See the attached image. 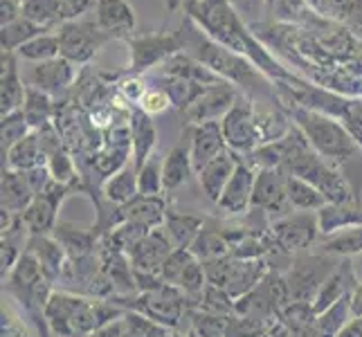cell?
<instances>
[{
    "label": "cell",
    "mask_w": 362,
    "mask_h": 337,
    "mask_svg": "<svg viewBox=\"0 0 362 337\" xmlns=\"http://www.w3.org/2000/svg\"><path fill=\"white\" fill-rule=\"evenodd\" d=\"M187 16L218 45L245 57L266 74L272 83H302L297 74L286 70L268 49L259 43L257 34L247 32L230 0H185Z\"/></svg>",
    "instance_id": "1"
},
{
    "label": "cell",
    "mask_w": 362,
    "mask_h": 337,
    "mask_svg": "<svg viewBox=\"0 0 362 337\" xmlns=\"http://www.w3.org/2000/svg\"><path fill=\"white\" fill-rule=\"evenodd\" d=\"M176 34L182 43L185 54L201 61L205 68L218 74L223 81H230L232 85H236V88H241V93H245V95L279 99L277 93H270L268 77L252 64V61H247L245 57L218 45L216 41H211L189 16H185L180 30Z\"/></svg>",
    "instance_id": "2"
},
{
    "label": "cell",
    "mask_w": 362,
    "mask_h": 337,
    "mask_svg": "<svg viewBox=\"0 0 362 337\" xmlns=\"http://www.w3.org/2000/svg\"><path fill=\"white\" fill-rule=\"evenodd\" d=\"M127 310L108 299H95L64 288H54L45 306V319L52 337H90Z\"/></svg>",
    "instance_id": "3"
},
{
    "label": "cell",
    "mask_w": 362,
    "mask_h": 337,
    "mask_svg": "<svg viewBox=\"0 0 362 337\" xmlns=\"http://www.w3.org/2000/svg\"><path fill=\"white\" fill-rule=\"evenodd\" d=\"M279 106L295 126L304 133L313 151L320 153L324 160H329L331 165L340 167L360 153V144L354 140V135L346 131L340 119L313 108L284 102V99H279Z\"/></svg>",
    "instance_id": "4"
},
{
    "label": "cell",
    "mask_w": 362,
    "mask_h": 337,
    "mask_svg": "<svg viewBox=\"0 0 362 337\" xmlns=\"http://www.w3.org/2000/svg\"><path fill=\"white\" fill-rule=\"evenodd\" d=\"M3 292L18 304L23 317L30 321V326L39 333V337H52L45 319V306L49 302V295L54 292V283L45 277L39 261L28 249L16 268L9 272V277L3 279Z\"/></svg>",
    "instance_id": "5"
},
{
    "label": "cell",
    "mask_w": 362,
    "mask_h": 337,
    "mask_svg": "<svg viewBox=\"0 0 362 337\" xmlns=\"http://www.w3.org/2000/svg\"><path fill=\"white\" fill-rule=\"evenodd\" d=\"M108 302L117 304L124 310L142 313L148 319H153L171 331H180L182 321L189 319V310H192V304L185 297V292L169 283H162L160 288L137 292L127 299H108Z\"/></svg>",
    "instance_id": "6"
},
{
    "label": "cell",
    "mask_w": 362,
    "mask_h": 337,
    "mask_svg": "<svg viewBox=\"0 0 362 337\" xmlns=\"http://www.w3.org/2000/svg\"><path fill=\"white\" fill-rule=\"evenodd\" d=\"M338 256H329V254H295L293 261L288 264L281 274H284V281H286V290H288V299L291 302H306V304H313L315 295L320 292V288L324 285L333 270L340 266Z\"/></svg>",
    "instance_id": "7"
},
{
    "label": "cell",
    "mask_w": 362,
    "mask_h": 337,
    "mask_svg": "<svg viewBox=\"0 0 362 337\" xmlns=\"http://www.w3.org/2000/svg\"><path fill=\"white\" fill-rule=\"evenodd\" d=\"M207 272V281L226 290L232 299H241L252 292L270 272L268 259H221L203 264Z\"/></svg>",
    "instance_id": "8"
},
{
    "label": "cell",
    "mask_w": 362,
    "mask_h": 337,
    "mask_svg": "<svg viewBox=\"0 0 362 337\" xmlns=\"http://www.w3.org/2000/svg\"><path fill=\"white\" fill-rule=\"evenodd\" d=\"M274 245L284 254H302L320 241V223L317 211H293L288 216H281L270 223L268 227Z\"/></svg>",
    "instance_id": "9"
},
{
    "label": "cell",
    "mask_w": 362,
    "mask_h": 337,
    "mask_svg": "<svg viewBox=\"0 0 362 337\" xmlns=\"http://www.w3.org/2000/svg\"><path fill=\"white\" fill-rule=\"evenodd\" d=\"M221 129L223 135H226L228 148H232L241 158L257 151L261 144H266L257 119V104L245 99L243 95L239 97V102L234 104V108L228 115L221 119Z\"/></svg>",
    "instance_id": "10"
},
{
    "label": "cell",
    "mask_w": 362,
    "mask_h": 337,
    "mask_svg": "<svg viewBox=\"0 0 362 337\" xmlns=\"http://www.w3.org/2000/svg\"><path fill=\"white\" fill-rule=\"evenodd\" d=\"M108 41L110 36L95 20H68L59 28L61 57L70 64H88Z\"/></svg>",
    "instance_id": "11"
},
{
    "label": "cell",
    "mask_w": 362,
    "mask_h": 337,
    "mask_svg": "<svg viewBox=\"0 0 362 337\" xmlns=\"http://www.w3.org/2000/svg\"><path fill=\"white\" fill-rule=\"evenodd\" d=\"M286 178H288V173L284 169H259L255 180L252 207L250 209L261 211L264 216H268L270 223L293 214L288 189H286Z\"/></svg>",
    "instance_id": "12"
},
{
    "label": "cell",
    "mask_w": 362,
    "mask_h": 337,
    "mask_svg": "<svg viewBox=\"0 0 362 337\" xmlns=\"http://www.w3.org/2000/svg\"><path fill=\"white\" fill-rule=\"evenodd\" d=\"M77 189L61 182H49V187L45 191H41L34 198L32 205L25 209L23 214V223L28 227L30 236H49L54 232V227L59 225V209L64 205V201L74 194Z\"/></svg>",
    "instance_id": "13"
},
{
    "label": "cell",
    "mask_w": 362,
    "mask_h": 337,
    "mask_svg": "<svg viewBox=\"0 0 362 337\" xmlns=\"http://www.w3.org/2000/svg\"><path fill=\"white\" fill-rule=\"evenodd\" d=\"M131 47V74H142L148 68L162 66L173 54L182 52L178 34H148L131 36L127 41Z\"/></svg>",
    "instance_id": "14"
},
{
    "label": "cell",
    "mask_w": 362,
    "mask_h": 337,
    "mask_svg": "<svg viewBox=\"0 0 362 337\" xmlns=\"http://www.w3.org/2000/svg\"><path fill=\"white\" fill-rule=\"evenodd\" d=\"M239 97L241 93L236 85H232L230 81H223L218 85L207 88L182 112V117L187 122V126H196V124H205V122H218L234 108V104L239 102Z\"/></svg>",
    "instance_id": "15"
},
{
    "label": "cell",
    "mask_w": 362,
    "mask_h": 337,
    "mask_svg": "<svg viewBox=\"0 0 362 337\" xmlns=\"http://www.w3.org/2000/svg\"><path fill=\"white\" fill-rule=\"evenodd\" d=\"M255 180L257 169H252L245 160L239 162V167L232 173L230 182L226 184L216 207L228 216H243L252 207V194H255Z\"/></svg>",
    "instance_id": "16"
},
{
    "label": "cell",
    "mask_w": 362,
    "mask_h": 337,
    "mask_svg": "<svg viewBox=\"0 0 362 337\" xmlns=\"http://www.w3.org/2000/svg\"><path fill=\"white\" fill-rule=\"evenodd\" d=\"M173 243L169 241V236L165 232V227H158L153 232H148L144 239L137 243L131 252H129V261L135 272H156L160 274L165 261L171 256L173 252Z\"/></svg>",
    "instance_id": "17"
},
{
    "label": "cell",
    "mask_w": 362,
    "mask_h": 337,
    "mask_svg": "<svg viewBox=\"0 0 362 337\" xmlns=\"http://www.w3.org/2000/svg\"><path fill=\"white\" fill-rule=\"evenodd\" d=\"M226 148L228 142L226 135H223L221 122H205L189 126V153L196 173L203 167H207L214 158H218Z\"/></svg>",
    "instance_id": "18"
},
{
    "label": "cell",
    "mask_w": 362,
    "mask_h": 337,
    "mask_svg": "<svg viewBox=\"0 0 362 337\" xmlns=\"http://www.w3.org/2000/svg\"><path fill=\"white\" fill-rule=\"evenodd\" d=\"M74 64L68 59L57 57L52 61H43V64H34L28 72V83L32 88H39L43 93L61 95L66 93L74 81Z\"/></svg>",
    "instance_id": "19"
},
{
    "label": "cell",
    "mask_w": 362,
    "mask_h": 337,
    "mask_svg": "<svg viewBox=\"0 0 362 337\" xmlns=\"http://www.w3.org/2000/svg\"><path fill=\"white\" fill-rule=\"evenodd\" d=\"M95 23L110 39L129 41L135 30V11L127 0H97Z\"/></svg>",
    "instance_id": "20"
},
{
    "label": "cell",
    "mask_w": 362,
    "mask_h": 337,
    "mask_svg": "<svg viewBox=\"0 0 362 337\" xmlns=\"http://www.w3.org/2000/svg\"><path fill=\"white\" fill-rule=\"evenodd\" d=\"M241 160L243 158L239 153H234L232 148H226L218 158H214L207 167H203L196 173L198 184H201V189L207 196V201H211L214 205L218 203L223 189H226V184L230 182L232 173L236 171Z\"/></svg>",
    "instance_id": "21"
},
{
    "label": "cell",
    "mask_w": 362,
    "mask_h": 337,
    "mask_svg": "<svg viewBox=\"0 0 362 337\" xmlns=\"http://www.w3.org/2000/svg\"><path fill=\"white\" fill-rule=\"evenodd\" d=\"M167 201L162 196H137L129 205L117 207V220L122 223H135L146 230L165 227L167 220Z\"/></svg>",
    "instance_id": "22"
},
{
    "label": "cell",
    "mask_w": 362,
    "mask_h": 337,
    "mask_svg": "<svg viewBox=\"0 0 362 337\" xmlns=\"http://www.w3.org/2000/svg\"><path fill=\"white\" fill-rule=\"evenodd\" d=\"M129 133H131V160L135 169L140 171L144 162L153 155V148L158 142L156 124L148 112H144L140 106L131 108L129 115Z\"/></svg>",
    "instance_id": "23"
},
{
    "label": "cell",
    "mask_w": 362,
    "mask_h": 337,
    "mask_svg": "<svg viewBox=\"0 0 362 337\" xmlns=\"http://www.w3.org/2000/svg\"><path fill=\"white\" fill-rule=\"evenodd\" d=\"M358 283L360 281L356 277V270L351 266V259H342L340 266L333 270V274H331L327 281H324V285H322L320 292L313 299V304H310V306H313V313L320 315L327 308H331L333 304H338L342 297L351 295L356 290Z\"/></svg>",
    "instance_id": "24"
},
{
    "label": "cell",
    "mask_w": 362,
    "mask_h": 337,
    "mask_svg": "<svg viewBox=\"0 0 362 337\" xmlns=\"http://www.w3.org/2000/svg\"><path fill=\"white\" fill-rule=\"evenodd\" d=\"M28 252L39 261V266L43 268V274L49 281H52L54 285L61 283V277H64V270L68 264V254L52 234L49 236H30Z\"/></svg>",
    "instance_id": "25"
},
{
    "label": "cell",
    "mask_w": 362,
    "mask_h": 337,
    "mask_svg": "<svg viewBox=\"0 0 362 337\" xmlns=\"http://www.w3.org/2000/svg\"><path fill=\"white\" fill-rule=\"evenodd\" d=\"M0 191H3V196H0V207H3V211H7V214H14V216H23L25 209H28L36 198L25 171H14V169H3Z\"/></svg>",
    "instance_id": "26"
},
{
    "label": "cell",
    "mask_w": 362,
    "mask_h": 337,
    "mask_svg": "<svg viewBox=\"0 0 362 337\" xmlns=\"http://www.w3.org/2000/svg\"><path fill=\"white\" fill-rule=\"evenodd\" d=\"M16 52H3V77H0V112L9 115L23 108L28 85L23 83L18 72Z\"/></svg>",
    "instance_id": "27"
},
{
    "label": "cell",
    "mask_w": 362,
    "mask_h": 337,
    "mask_svg": "<svg viewBox=\"0 0 362 337\" xmlns=\"http://www.w3.org/2000/svg\"><path fill=\"white\" fill-rule=\"evenodd\" d=\"M317 223H320L322 236L351 230V227H362V205L360 201L329 203L317 211Z\"/></svg>",
    "instance_id": "28"
},
{
    "label": "cell",
    "mask_w": 362,
    "mask_h": 337,
    "mask_svg": "<svg viewBox=\"0 0 362 337\" xmlns=\"http://www.w3.org/2000/svg\"><path fill=\"white\" fill-rule=\"evenodd\" d=\"M52 236L66 249L68 259H83L95 254L99 249V241H102L95 230H83L72 223H59Z\"/></svg>",
    "instance_id": "29"
},
{
    "label": "cell",
    "mask_w": 362,
    "mask_h": 337,
    "mask_svg": "<svg viewBox=\"0 0 362 337\" xmlns=\"http://www.w3.org/2000/svg\"><path fill=\"white\" fill-rule=\"evenodd\" d=\"M194 171L192 165V153L189 144H176L169 148V153L165 155L162 162V180H165V194H176L180 187L189 182Z\"/></svg>",
    "instance_id": "30"
},
{
    "label": "cell",
    "mask_w": 362,
    "mask_h": 337,
    "mask_svg": "<svg viewBox=\"0 0 362 337\" xmlns=\"http://www.w3.org/2000/svg\"><path fill=\"white\" fill-rule=\"evenodd\" d=\"M205 223H207L205 216L169 209L167 220H165V232H167L169 241L173 243L176 249H192L194 241L205 230Z\"/></svg>",
    "instance_id": "31"
},
{
    "label": "cell",
    "mask_w": 362,
    "mask_h": 337,
    "mask_svg": "<svg viewBox=\"0 0 362 337\" xmlns=\"http://www.w3.org/2000/svg\"><path fill=\"white\" fill-rule=\"evenodd\" d=\"M137 196H140V187H137V169L133 160L102 182V198L115 207L129 205Z\"/></svg>",
    "instance_id": "32"
},
{
    "label": "cell",
    "mask_w": 362,
    "mask_h": 337,
    "mask_svg": "<svg viewBox=\"0 0 362 337\" xmlns=\"http://www.w3.org/2000/svg\"><path fill=\"white\" fill-rule=\"evenodd\" d=\"M192 254L198 261H203V264H211V261H221V259L232 256V243H230L228 230L205 227L201 232V236L194 241Z\"/></svg>",
    "instance_id": "33"
},
{
    "label": "cell",
    "mask_w": 362,
    "mask_h": 337,
    "mask_svg": "<svg viewBox=\"0 0 362 337\" xmlns=\"http://www.w3.org/2000/svg\"><path fill=\"white\" fill-rule=\"evenodd\" d=\"M43 165H45V155L41 151L36 131H32L25 140H21L16 146H11L7 155H3V169L30 171L36 167H43Z\"/></svg>",
    "instance_id": "34"
},
{
    "label": "cell",
    "mask_w": 362,
    "mask_h": 337,
    "mask_svg": "<svg viewBox=\"0 0 362 337\" xmlns=\"http://www.w3.org/2000/svg\"><path fill=\"white\" fill-rule=\"evenodd\" d=\"M317 252L338 256V259H354L362 252V227L342 230L329 236H320L317 241Z\"/></svg>",
    "instance_id": "35"
},
{
    "label": "cell",
    "mask_w": 362,
    "mask_h": 337,
    "mask_svg": "<svg viewBox=\"0 0 362 337\" xmlns=\"http://www.w3.org/2000/svg\"><path fill=\"white\" fill-rule=\"evenodd\" d=\"M286 189H288V201L293 211H320L324 205H329V201L322 196L320 189H315L313 184L302 178L291 176V173L286 178Z\"/></svg>",
    "instance_id": "36"
},
{
    "label": "cell",
    "mask_w": 362,
    "mask_h": 337,
    "mask_svg": "<svg viewBox=\"0 0 362 337\" xmlns=\"http://www.w3.org/2000/svg\"><path fill=\"white\" fill-rule=\"evenodd\" d=\"M21 110L25 112V117H28L32 131H39V129L47 126V124H52V115H54L52 97L39 88L28 85V93H25V102H23Z\"/></svg>",
    "instance_id": "37"
},
{
    "label": "cell",
    "mask_w": 362,
    "mask_h": 337,
    "mask_svg": "<svg viewBox=\"0 0 362 337\" xmlns=\"http://www.w3.org/2000/svg\"><path fill=\"white\" fill-rule=\"evenodd\" d=\"M45 32H49V28H43V25L21 16L18 20L3 28V34H0V39H3V52H16L21 45H25L28 41L36 39V36H41Z\"/></svg>",
    "instance_id": "38"
},
{
    "label": "cell",
    "mask_w": 362,
    "mask_h": 337,
    "mask_svg": "<svg viewBox=\"0 0 362 337\" xmlns=\"http://www.w3.org/2000/svg\"><path fill=\"white\" fill-rule=\"evenodd\" d=\"M160 88L169 95L171 104L176 106V108H180L182 112L207 90L205 85L196 83V81H189V79H180V77H165V79H162Z\"/></svg>",
    "instance_id": "39"
},
{
    "label": "cell",
    "mask_w": 362,
    "mask_h": 337,
    "mask_svg": "<svg viewBox=\"0 0 362 337\" xmlns=\"http://www.w3.org/2000/svg\"><path fill=\"white\" fill-rule=\"evenodd\" d=\"M16 54L23 57L25 61H32V64H43V61H52L61 57V43H59V34H41L36 39L28 41L16 49Z\"/></svg>",
    "instance_id": "40"
},
{
    "label": "cell",
    "mask_w": 362,
    "mask_h": 337,
    "mask_svg": "<svg viewBox=\"0 0 362 337\" xmlns=\"http://www.w3.org/2000/svg\"><path fill=\"white\" fill-rule=\"evenodd\" d=\"M349 319H351V295L342 297L338 304H333L324 313H320L315 317V324L324 337H335L346 326Z\"/></svg>",
    "instance_id": "41"
},
{
    "label": "cell",
    "mask_w": 362,
    "mask_h": 337,
    "mask_svg": "<svg viewBox=\"0 0 362 337\" xmlns=\"http://www.w3.org/2000/svg\"><path fill=\"white\" fill-rule=\"evenodd\" d=\"M232 317H223L214 313H205L201 308L189 310V331H194L198 337H226V331L230 326Z\"/></svg>",
    "instance_id": "42"
},
{
    "label": "cell",
    "mask_w": 362,
    "mask_h": 337,
    "mask_svg": "<svg viewBox=\"0 0 362 337\" xmlns=\"http://www.w3.org/2000/svg\"><path fill=\"white\" fill-rule=\"evenodd\" d=\"M194 308H201L205 313H214L223 317H234L236 315V299H232L226 290H221L218 285L207 283L201 299L196 302Z\"/></svg>",
    "instance_id": "43"
},
{
    "label": "cell",
    "mask_w": 362,
    "mask_h": 337,
    "mask_svg": "<svg viewBox=\"0 0 362 337\" xmlns=\"http://www.w3.org/2000/svg\"><path fill=\"white\" fill-rule=\"evenodd\" d=\"M124 337H171V329L162 326V324L148 319L142 313L127 310L124 313Z\"/></svg>",
    "instance_id": "44"
},
{
    "label": "cell",
    "mask_w": 362,
    "mask_h": 337,
    "mask_svg": "<svg viewBox=\"0 0 362 337\" xmlns=\"http://www.w3.org/2000/svg\"><path fill=\"white\" fill-rule=\"evenodd\" d=\"M162 160L158 153H153L144 162V167L137 171V187L140 196H162L165 194V180H162Z\"/></svg>",
    "instance_id": "45"
},
{
    "label": "cell",
    "mask_w": 362,
    "mask_h": 337,
    "mask_svg": "<svg viewBox=\"0 0 362 337\" xmlns=\"http://www.w3.org/2000/svg\"><path fill=\"white\" fill-rule=\"evenodd\" d=\"M23 16L43 25V28H49L52 23L64 25L59 0H25V3H23Z\"/></svg>",
    "instance_id": "46"
},
{
    "label": "cell",
    "mask_w": 362,
    "mask_h": 337,
    "mask_svg": "<svg viewBox=\"0 0 362 337\" xmlns=\"http://www.w3.org/2000/svg\"><path fill=\"white\" fill-rule=\"evenodd\" d=\"M30 133H32V126L23 110L3 115V155H7L9 148L16 146L21 140H25Z\"/></svg>",
    "instance_id": "47"
},
{
    "label": "cell",
    "mask_w": 362,
    "mask_h": 337,
    "mask_svg": "<svg viewBox=\"0 0 362 337\" xmlns=\"http://www.w3.org/2000/svg\"><path fill=\"white\" fill-rule=\"evenodd\" d=\"M0 337H39V333H32L30 321L23 315L14 313L11 306L3 304V310H0Z\"/></svg>",
    "instance_id": "48"
},
{
    "label": "cell",
    "mask_w": 362,
    "mask_h": 337,
    "mask_svg": "<svg viewBox=\"0 0 362 337\" xmlns=\"http://www.w3.org/2000/svg\"><path fill=\"white\" fill-rule=\"evenodd\" d=\"M137 106H140L144 112H148V115H160V112L169 110L173 104H171L169 95L162 90V88H148Z\"/></svg>",
    "instance_id": "49"
},
{
    "label": "cell",
    "mask_w": 362,
    "mask_h": 337,
    "mask_svg": "<svg viewBox=\"0 0 362 337\" xmlns=\"http://www.w3.org/2000/svg\"><path fill=\"white\" fill-rule=\"evenodd\" d=\"M226 337H268V331H266V326H259V324H255V321L234 315L230 319Z\"/></svg>",
    "instance_id": "50"
},
{
    "label": "cell",
    "mask_w": 362,
    "mask_h": 337,
    "mask_svg": "<svg viewBox=\"0 0 362 337\" xmlns=\"http://www.w3.org/2000/svg\"><path fill=\"white\" fill-rule=\"evenodd\" d=\"M119 90H122V95L129 99V102H133L135 106L140 104V99L144 97V93L148 90L146 85L137 79V74H131V79H124L122 83H119Z\"/></svg>",
    "instance_id": "51"
},
{
    "label": "cell",
    "mask_w": 362,
    "mask_h": 337,
    "mask_svg": "<svg viewBox=\"0 0 362 337\" xmlns=\"http://www.w3.org/2000/svg\"><path fill=\"white\" fill-rule=\"evenodd\" d=\"M23 16V5L16 3V0H3L0 3V25H9Z\"/></svg>",
    "instance_id": "52"
},
{
    "label": "cell",
    "mask_w": 362,
    "mask_h": 337,
    "mask_svg": "<svg viewBox=\"0 0 362 337\" xmlns=\"http://www.w3.org/2000/svg\"><path fill=\"white\" fill-rule=\"evenodd\" d=\"M335 337H362V317H351Z\"/></svg>",
    "instance_id": "53"
},
{
    "label": "cell",
    "mask_w": 362,
    "mask_h": 337,
    "mask_svg": "<svg viewBox=\"0 0 362 337\" xmlns=\"http://www.w3.org/2000/svg\"><path fill=\"white\" fill-rule=\"evenodd\" d=\"M266 331H268V337H295L293 331H291L288 326H286V324H284L281 319L272 321L270 326H266Z\"/></svg>",
    "instance_id": "54"
},
{
    "label": "cell",
    "mask_w": 362,
    "mask_h": 337,
    "mask_svg": "<svg viewBox=\"0 0 362 337\" xmlns=\"http://www.w3.org/2000/svg\"><path fill=\"white\" fill-rule=\"evenodd\" d=\"M351 317H362V281L351 292Z\"/></svg>",
    "instance_id": "55"
},
{
    "label": "cell",
    "mask_w": 362,
    "mask_h": 337,
    "mask_svg": "<svg viewBox=\"0 0 362 337\" xmlns=\"http://www.w3.org/2000/svg\"><path fill=\"white\" fill-rule=\"evenodd\" d=\"M178 5H185V0H167V9L169 11H173Z\"/></svg>",
    "instance_id": "56"
},
{
    "label": "cell",
    "mask_w": 362,
    "mask_h": 337,
    "mask_svg": "<svg viewBox=\"0 0 362 337\" xmlns=\"http://www.w3.org/2000/svg\"><path fill=\"white\" fill-rule=\"evenodd\" d=\"M171 337H189V331H185V333L182 331H173Z\"/></svg>",
    "instance_id": "57"
},
{
    "label": "cell",
    "mask_w": 362,
    "mask_h": 337,
    "mask_svg": "<svg viewBox=\"0 0 362 337\" xmlns=\"http://www.w3.org/2000/svg\"><path fill=\"white\" fill-rule=\"evenodd\" d=\"M356 5H358V7H362V0H356Z\"/></svg>",
    "instance_id": "58"
},
{
    "label": "cell",
    "mask_w": 362,
    "mask_h": 337,
    "mask_svg": "<svg viewBox=\"0 0 362 337\" xmlns=\"http://www.w3.org/2000/svg\"><path fill=\"white\" fill-rule=\"evenodd\" d=\"M90 337H93V335H90Z\"/></svg>",
    "instance_id": "59"
}]
</instances>
